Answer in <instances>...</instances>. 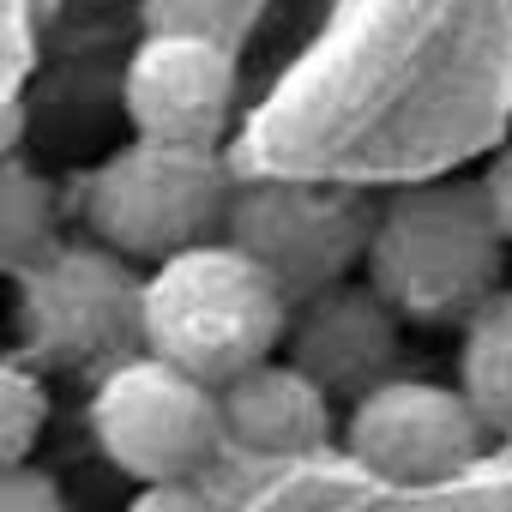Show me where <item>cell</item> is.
Wrapping results in <instances>:
<instances>
[{"mask_svg":"<svg viewBox=\"0 0 512 512\" xmlns=\"http://www.w3.org/2000/svg\"><path fill=\"white\" fill-rule=\"evenodd\" d=\"M398 326L404 320L374 296L368 278L362 284L338 278L290 302L278 350H290L284 362H296L338 404V398H362L368 386H380L398 368Z\"/></svg>","mask_w":512,"mask_h":512,"instance_id":"9","label":"cell"},{"mask_svg":"<svg viewBox=\"0 0 512 512\" xmlns=\"http://www.w3.org/2000/svg\"><path fill=\"white\" fill-rule=\"evenodd\" d=\"M482 187V199H488V217H494V229H500V241L512 247V145L488 163V175L476 181Z\"/></svg>","mask_w":512,"mask_h":512,"instance_id":"17","label":"cell"},{"mask_svg":"<svg viewBox=\"0 0 512 512\" xmlns=\"http://www.w3.org/2000/svg\"><path fill=\"white\" fill-rule=\"evenodd\" d=\"M506 241L476 181H428L374 205L362 278L410 326H464L500 290Z\"/></svg>","mask_w":512,"mask_h":512,"instance_id":"1","label":"cell"},{"mask_svg":"<svg viewBox=\"0 0 512 512\" xmlns=\"http://www.w3.org/2000/svg\"><path fill=\"white\" fill-rule=\"evenodd\" d=\"M223 205L229 175L217 163V145H175L139 133L79 181V217L91 241L115 247L133 266H157L193 241H211L223 229Z\"/></svg>","mask_w":512,"mask_h":512,"instance_id":"3","label":"cell"},{"mask_svg":"<svg viewBox=\"0 0 512 512\" xmlns=\"http://www.w3.org/2000/svg\"><path fill=\"white\" fill-rule=\"evenodd\" d=\"M139 272L103 241H55L19 272V332L37 368H109L139 344Z\"/></svg>","mask_w":512,"mask_h":512,"instance_id":"5","label":"cell"},{"mask_svg":"<svg viewBox=\"0 0 512 512\" xmlns=\"http://www.w3.org/2000/svg\"><path fill=\"white\" fill-rule=\"evenodd\" d=\"M127 512H217V506H211V494L193 476H181V482H145L127 500Z\"/></svg>","mask_w":512,"mask_h":512,"instance_id":"16","label":"cell"},{"mask_svg":"<svg viewBox=\"0 0 512 512\" xmlns=\"http://www.w3.org/2000/svg\"><path fill=\"white\" fill-rule=\"evenodd\" d=\"M43 422H49V392H43L37 368L0 356V470L31 458Z\"/></svg>","mask_w":512,"mask_h":512,"instance_id":"13","label":"cell"},{"mask_svg":"<svg viewBox=\"0 0 512 512\" xmlns=\"http://www.w3.org/2000/svg\"><path fill=\"white\" fill-rule=\"evenodd\" d=\"M458 392L488 434H512V290H494L482 308L464 314Z\"/></svg>","mask_w":512,"mask_h":512,"instance_id":"11","label":"cell"},{"mask_svg":"<svg viewBox=\"0 0 512 512\" xmlns=\"http://www.w3.org/2000/svg\"><path fill=\"white\" fill-rule=\"evenodd\" d=\"M0 512H67V494L43 470L13 464V470H0Z\"/></svg>","mask_w":512,"mask_h":512,"instance_id":"15","label":"cell"},{"mask_svg":"<svg viewBox=\"0 0 512 512\" xmlns=\"http://www.w3.org/2000/svg\"><path fill=\"white\" fill-rule=\"evenodd\" d=\"M217 428L253 458H308L332 440V398L296 362H253L217 386Z\"/></svg>","mask_w":512,"mask_h":512,"instance_id":"10","label":"cell"},{"mask_svg":"<svg viewBox=\"0 0 512 512\" xmlns=\"http://www.w3.org/2000/svg\"><path fill=\"white\" fill-rule=\"evenodd\" d=\"M235 91H241L235 49L199 31H145L121 79L127 121L145 139H175V145H217Z\"/></svg>","mask_w":512,"mask_h":512,"instance_id":"8","label":"cell"},{"mask_svg":"<svg viewBox=\"0 0 512 512\" xmlns=\"http://www.w3.org/2000/svg\"><path fill=\"white\" fill-rule=\"evenodd\" d=\"M266 0H145V31H199L241 49L260 25Z\"/></svg>","mask_w":512,"mask_h":512,"instance_id":"14","label":"cell"},{"mask_svg":"<svg viewBox=\"0 0 512 512\" xmlns=\"http://www.w3.org/2000/svg\"><path fill=\"white\" fill-rule=\"evenodd\" d=\"M482 440H488V428L458 386L410 380V374H386L380 386L350 398V416H344L350 458L362 470H374L386 482H410V488L470 470L482 458Z\"/></svg>","mask_w":512,"mask_h":512,"instance_id":"7","label":"cell"},{"mask_svg":"<svg viewBox=\"0 0 512 512\" xmlns=\"http://www.w3.org/2000/svg\"><path fill=\"white\" fill-rule=\"evenodd\" d=\"M55 241V187L37 169L0 157V272H31Z\"/></svg>","mask_w":512,"mask_h":512,"instance_id":"12","label":"cell"},{"mask_svg":"<svg viewBox=\"0 0 512 512\" xmlns=\"http://www.w3.org/2000/svg\"><path fill=\"white\" fill-rule=\"evenodd\" d=\"M85 428H91L97 452L115 470H127L133 482L199 476L211 464V452L223 446L217 386L151 356V350H127L121 362L103 368V380L85 404Z\"/></svg>","mask_w":512,"mask_h":512,"instance_id":"4","label":"cell"},{"mask_svg":"<svg viewBox=\"0 0 512 512\" xmlns=\"http://www.w3.org/2000/svg\"><path fill=\"white\" fill-rule=\"evenodd\" d=\"M284 320L290 296L223 235L169 253L139 284V350L211 386L278 356Z\"/></svg>","mask_w":512,"mask_h":512,"instance_id":"2","label":"cell"},{"mask_svg":"<svg viewBox=\"0 0 512 512\" xmlns=\"http://www.w3.org/2000/svg\"><path fill=\"white\" fill-rule=\"evenodd\" d=\"M374 205L356 187L326 181H253L229 187L223 205V241H235L290 302L308 290H326L362 266Z\"/></svg>","mask_w":512,"mask_h":512,"instance_id":"6","label":"cell"}]
</instances>
